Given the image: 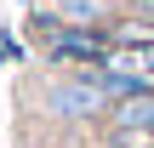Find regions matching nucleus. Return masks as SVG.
Here are the masks:
<instances>
[{
  "label": "nucleus",
  "instance_id": "20e7f679",
  "mask_svg": "<svg viewBox=\"0 0 154 148\" xmlns=\"http://www.w3.org/2000/svg\"><path fill=\"white\" fill-rule=\"evenodd\" d=\"M63 17H74V23H97V17H103V0H63Z\"/></svg>",
  "mask_w": 154,
  "mask_h": 148
},
{
  "label": "nucleus",
  "instance_id": "f03ea898",
  "mask_svg": "<svg viewBox=\"0 0 154 148\" xmlns=\"http://www.w3.org/2000/svg\"><path fill=\"white\" fill-rule=\"evenodd\" d=\"M51 57H74V63H97V57H103V40H97V34H86V29H63V34L51 40Z\"/></svg>",
  "mask_w": 154,
  "mask_h": 148
},
{
  "label": "nucleus",
  "instance_id": "f257e3e1",
  "mask_svg": "<svg viewBox=\"0 0 154 148\" xmlns=\"http://www.w3.org/2000/svg\"><path fill=\"white\" fill-rule=\"evenodd\" d=\"M46 108L63 114V120H91V114L109 108V91H103L97 74H74V80H57V86L46 91Z\"/></svg>",
  "mask_w": 154,
  "mask_h": 148
},
{
  "label": "nucleus",
  "instance_id": "39448f33",
  "mask_svg": "<svg viewBox=\"0 0 154 148\" xmlns=\"http://www.w3.org/2000/svg\"><path fill=\"white\" fill-rule=\"evenodd\" d=\"M149 148H154V143H149Z\"/></svg>",
  "mask_w": 154,
  "mask_h": 148
},
{
  "label": "nucleus",
  "instance_id": "7ed1b4c3",
  "mask_svg": "<svg viewBox=\"0 0 154 148\" xmlns=\"http://www.w3.org/2000/svg\"><path fill=\"white\" fill-rule=\"evenodd\" d=\"M114 68H126V74H137V80H149V86H154V46H137V51H126Z\"/></svg>",
  "mask_w": 154,
  "mask_h": 148
}]
</instances>
